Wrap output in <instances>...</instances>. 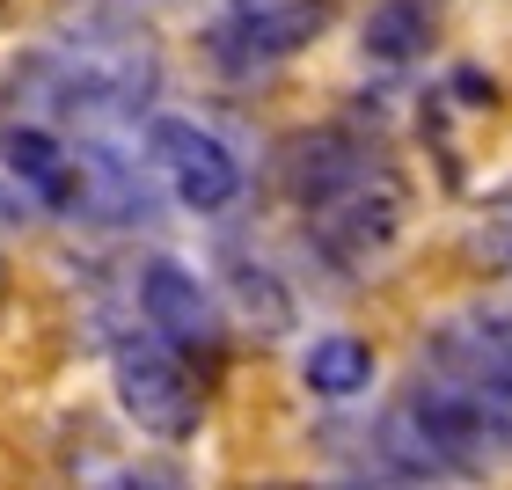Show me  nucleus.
Returning <instances> with one entry per match:
<instances>
[{"label":"nucleus","instance_id":"423d86ee","mask_svg":"<svg viewBox=\"0 0 512 490\" xmlns=\"http://www.w3.org/2000/svg\"><path fill=\"white\" fill-rule=\"evenodd\" d=\"M0 169L30 205L44 213H81V169H74V139L30 118H0Z\"/></svg>","mask_w":512,"mask_h":490},{"label":"nucleus","instance_id":"1a4fd4ad","mask_svg":"<svg viewBox=\"0 0 512 490\" xmlns=\"http://www.w3.org/2000/svg\"><path fill=\"white\" fill-rule=\"evenodd\" d=\"M227 278H235L242 315H249L264 337H278V330L293 322V300H286V286H278V271H271V264H249V256L235 249V256H227Z\"/></svg>","mask_w":512,"mask_h":490},{"label":"nucleus","instance_id":"9d476101","mask_svg":"<svg viewBox=\"0 0 512 490\" xmlns=\"http://www.w3.org/2000/svg\"><path fill=\"white\" fill-rule=\"evenodd\" d=\"M476 256H483L491 271H512V191H498V198L476 213Z\"/></svg>","mask_w":512,"mask_h":490},{"label":"nucleus","instance_id":"f03ea898","mask_svg":"<svg viewBox=\"0 0 512 490\" xmlns=\"http://www.w3.org/2000/svg\"><path fill=\"white\" fill-rule=\"evenodd\" d=\"M110 388H118V410L147 439H161V447H183L205 425V381L154 330H132V337L110 344Z\"/></svg>","mask_w":512,"mask_h":490},{"label":"nucleus","instance_id":"7ed1b4c3","mask_svg":"<svg viewBox=\"0 0 512 490\" xmlns=\"http://www.w3.org/2000/svg\"><path fill=\"white\" fill-rule=\"evenodd\" d=\"M337 0H220L213 30H205V52L227 74H264V66H286L293 52L330 30Z\"/></svg>","mask_w":512,"mask_h":490},{"label":"nucleus","instance_id":"f257e3e1","mask_svg":"<svg viewBox=\"0 0 512 490\" xmlns=\"http://www.w3.org/2000/svg\"><path fill=\"white\" fill-rule=\"evenodd\" d=\"M278 183L293 213L308 220V242L330 256L344 278H366L403 235V176L374 139L315 125L278 147Z\"/></svg>","mask_w":512,"mask_h":490},{"label":"nucleus","instance_id":"f8f14e48","mask_svg":"<svg viewBox=\"0 0 512 490\" xmlns=\"http://www.w3.org/2000/svg\"><path fill=\"white\" fill-rule=\"evenodd\" d=\"M8 220H22V191L8 183V169H0V227H8Z\"/></svg>","mask_w":512,"mask_h":490},{"label":"nucleus","instance_id":"9b49d317","mask_svg":"<svg viewBox=\"0 0 512 490\" xmlns=\"http://www.w3.org/2000/svg\"><path fill=\"white\" fill-rule=\"evenodd\" d=\"M103 490H176V476H161V469H125V476H110Z\"/></svg>","mask_w":512,"mask_h":490},{"label":"nucleus","instance_id":"0eeeda50","mask_svg":"<svg viewBox=\"0 0 512 490\" xmlns=\"http://www.w3.org/2000/svg\"><path fill=\"white\" fill-rule=\"evenodd\" d=\"M439 44V8L432 0H374V15L359 22V52L366 66H417Z\"/></svg>","mask_w":512,"mask_h":490},{"label":"nucleus","instance_id":"39448f33","mask_svg":"<svg viewBox=\"0 0 512 490\" xmlns=\"http://www.w3.org/2000/svg\"><path fill=\"white\" fill-rule=\"evenodd\" d=\"M147 147H154V176L176 191V205L191 213H227L242 198V161L220 132H205L198 118H154L147 125Z\"/></svg>","mask_w":512,"mask_h":490},{"label":"nucleus","instance_id":"20e7f679","mask_svg":"<svg viewBox=\"0 0 512 490\" xmlns=\"http://www.w3.org/2000/svg\"><path fill=\"white\" fill-rule=\"evenodd\" d=\"M139 315H147V330L161 344H176L183 359H205V366L227 359L220 300L191 264H176V256H147V264H139Z\"/></svg>","mask_w":512,"mask_h":490},{"label":"nucleus","instance_id":"6e6552de","mask_svg":"<svg viewBox=\"0 0 512 490\" xmlns=\"http://www.w3.org/2000/svg\"><path fill=\"white\" fill-rule=\"evenodd\" d=\"M374 344L352 337V330H330V337H315L308 352H300V381H308V395H322V403H359L366 388H374Z\"/></svg>","mask_w":512,"mask_h":490},{"label":"nucleus","instance_id":"ddd939ff","mask_svg":"<svg viewBox=\"0 0 512 490\" xmlns=\"http://www.w3.org/2000/svg\"><path fill=\"white\" fill-rule=\"evenodd\" d=\"M8 286H15V271H8V256H0V308H8Z\"/></svg>","mask_w":512,"mask_h":490}]
</instances>
